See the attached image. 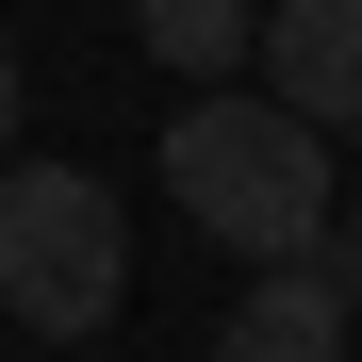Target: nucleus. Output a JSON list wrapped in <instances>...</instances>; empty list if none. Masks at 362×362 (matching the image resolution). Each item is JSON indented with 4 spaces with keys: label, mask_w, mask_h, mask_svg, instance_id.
Segmentation results:
<instances>
[{
    "label": "nucleus",
    "mask_w": 362,
    "mask_h": 362,
    "mask_svg": "<svg viewBox=\"0 0 362 362\" xmlns=\"http://www.w3.org/2000/svg\"><path fill=\"white\" fill-rule=\"evenodd\" d=\"M165 181H181V230H214L230 264H313L346 230V181H329V132L296 99H214L181 83L165 115Z\"/></svg>",
    "instance_id": "f257e3e1"
},
{
    "label": "nucleus",
    "mask_w": 362,
    "mask_h": 362,
    "mask_svg": "<svg viewBox=\"0 0 362 362\" xmlns=\"http://www.w3.org/2000/svg\"><path fill=\"white\" fill-rule=\"evenodd\" d=\"M115 296H132V230H115V181L99 165H0V313L83 346L115 329Z\"/></svg>",
    "instance_id": "f03ea898"
},
{
    "label": "nucleus",
    "mask_w": 362,
    "mask_h": 362,
    "mask_svg": "<svg viewBox=\"0 0 362 362\" xmlns=\"http://www.w3.org/2000/svg\"><path fill=\"white\" fill-rule=\"evenodd\" d=\"M346 247H313V264H247V313L214 329V362H346Z\"/></svg>",
    "instance_id": "7ed1b4c3"
},
{
    "label": "nucleus",
    "mask_w": 362,
    "mask_h": 362,
    "mask_svg": "<svg viewBox=\"0 0 362 362\" xmlns=\"http://www.w3.org/2000/svg\"><path fill=\"white\" fill-rule=\"evenodd\" d=\"M264 99L313 132H362V0H264Z\"/></svg>",
    "instance_id": "20e7f679"
},
{
    "label": "nucleus",
    "mask_w": 362,
    "mask_h": 362,
    "mask_svg": "<svg viewBox=\"0 0 362 362\" xmlns=\"http://www.w3.org/2000/svg\"><path fill=\"white\" fill-rule=\"evenodd\" d=\"M132 33H148L165 83H214V66H247V49H264V0H132Z\"/></svg>",
    "instance_id": "39448f33"
},
{
    "label": "nucleus",
    "mask_w": 362,
    "mask_h": 362,
    "mask_svg": "<svg viewBox=\"0 0 362 362\" xmlns=\"http://www.w3.org/2000/svg\"><path fill=\"white\" fill-rule=\"evenodd\" d=\"M0 165H17V49H0Z\"/></svg>",
    "instance_id": "423d86ee"
},
{
    "label": "nucleus",
    "mask_w": 362,
    "mask_h": 362,
    "mask_svg": "<svg viewBox=\"0 0 362 362\" xmlns=\"http://www.w3.org/2000/svg\"><path fill=\"white\" fill-rule=\"evenodd\" d=\"M329 247H346V264H362V181H346V230H329Z\"/></svg>",
    "instance_id": "0eeeda50"
}]
</instances>
